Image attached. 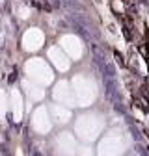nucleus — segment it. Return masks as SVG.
<instances>
[{"mask_svg": "<svg viewBox=\"0 0 149 156\" xmlns=\"http://www.w3.org/2000/svg\"><path fill=\"white\" fill-rule=\"evenodd\" d=\"M114 56H116V62H118V65H121V67H125V65H127V62H125V58H123V54H121V52L114 50Z\"/></svg>", "mask_w": 149, "mask_h": 156, "instance_id": "obj_1", "label": "nucleus"}, {"mask_svg": "<svg viewBox=\"0 0 149 156\" xmlns=\"http://www.w3.org/2000/svg\"><path fill=\"white\" fill-rule=\"evenodd\" d=\"M123 4H127V6H130V0H121Z\"/></svg>", "mask_w": 149, "mask_h": 156, "instance_id": "obj_2", "label": "nucleus"}]
</instances>
